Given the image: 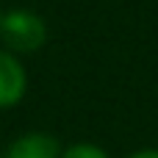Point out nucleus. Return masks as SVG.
Returning <instances> with one entry per match:
<instances>
[{"label": "nucleus", "mask_w": 158, "mask_h": 158, "mask_svg": "<svg viewBox=\"0 0 158 158\" xmlns=\"http://www.w3.org/2000/svg\"><path fill=\"white\" fill-rule=\"evenodd\" d=\"M0 33L3 42L14 50H36L44 44L47 28L33 11H11L6 19H0Z\"/></svg>", "instance_id": "nucleus-1"}, {"label": "nucleus", "mask_w": 158, "mask_h": 158, "mask_svg": "<svg viewBox=\"0 0 158 158\" xmlns=\"http://www.w3.org/2000/svg\"><path fill=\"white\" fill-rule=\"evenodd\" d=\"M25 94V69L17 58L0 50V108L17 106Z\"/></svg>", "instance_id": "nucleus-2"}, {"label": "nucleus", "mask_w": 158, "mask_h": 158, "mask_svg": "<svg viewBox=\"0 0 158 158\" xmlns=\"http://www.w3.org/2000/svg\"><path fill=\"white\" fill-rule=\"evenodd\" d=\"M61 156V147L53 136L47 133H28L22 139H17L11 147H8V156L6 158H58Z\"/></svg>", "instance_id": "nucleus-3"}, {"label": "nucleus", "mask_w": 158, "mask_h": 158, "mask_svg": "<svg viewBox=\"0 0 158 158\" xmlns=\"http://www.w3.org/2000/svg\"><path fill=\"white\" fill-rule=\"evenodd\" d=\"M61 158H108V156L100 147H94V144H75V147H69Z\"/></svg>", "instance_id": "nucleus-4"}, {"label": "nucleus", "mask_w": 158, "mask_h": 158, "mask_svg": "<svg viewBox=\"0 0 158 158\" xmlns=\"http://www.w3.org/2000/svg\"><path fill=\"white\" fill-rule=\"evenodd\" d=\"M128 158H158V150H139V153H133Z\"/></svg>", "instance_id": "nucleus-5"}]
</instances>
